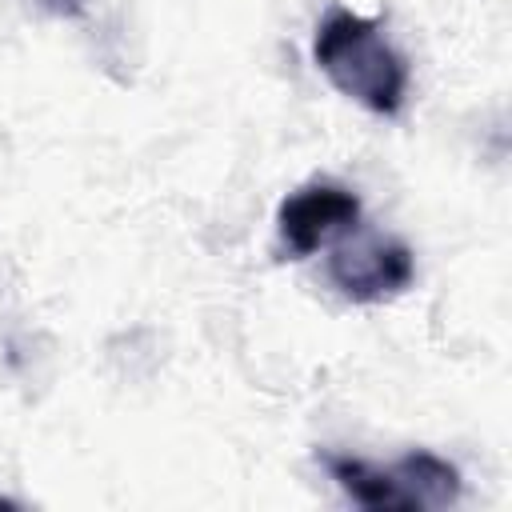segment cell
Returning a JSON list of instances; mask_svg holds the SVG:
<instances>
[{"label":"cell","instance_id":"6da1fadb","mask_svg":"<svg viewBox=\"0 0 512 512\" xmlns=\"http://www.w3.org/2000/svg\"><path fill=\"white\" fill-rule=\"evenodd\" d=\"M316 68L372 116H396L408 100V60L388 44L376 20L352 8H328L312 36Z\"/></svg>","mask_w":512,"mask_h":512},{"label":"cell","instance_id":"7a4b0ae2","mask_svg":"<svg viewBox=\"0 0 512 512\" xmlns=\"http://www.w3.org/2000/svg\"><path fill=\"white\" fill-rule=\"evenodd\" d=\"M360 224V196L336 180H312L288 192L276 208V240L292 260H304Z\"/></svg>","mask_w":512,"mask_h":512},{"label":"cell","instance_id":"3957f363","mask_svg":"<svg viewBox=\"0 0 512 512\" xmlns=\"http://www.w3.org/2000/svg\"><path fill=\"white\" fill-rule=\"evenodd\" d=\"M416 276V256L396 236H364L332 248L328 280L352 304H380L400 296Z\"/></svg>","mask_w":512,"mask_h":512},{"label":"cell","instance_id":"277c9868","mask_svg":"<svg viewBox=\"0 0 512 512\" xmlns=\"http://www.w3.org/2000/svg\"><path fill=\"white\" fill-rule=\"evenodd\" d=\"M392 476L412 508H448L460 500V468L428 448H412L392 464Z\"/></svg>","mask_w":512,"mask_h":512},{"label":"cell","instance_id":"5b68a950","mask_svg":"<svg viewBox=\"0 0 512 512\" xmlns=\"http://www.w3.org/2000/svg\"><path fill=\"white\" fill-rule=\"evenodd\" d=\"M320 460H324L328 476L336 480V488L352 504H360V508H404L408 512V500H404L392 468H376V464H368L360 456H348V452H324Z\"/></svg>","mask_w":512,"mask_h":512},{"label":"cell","instance_id":"8992f818","mask_svg":"<svg viewBox=\"0 0 512 512\" xmlns=\"http://www.w3.org/2000/svg\"><path fill=\"white\" fill-rule=\"evenodd\" d=\"M28 4H36L44 16H56V20H80L92 8V0H28Z\"/></svg>","mask_w":512,"mask_h":512}]
</instances>
